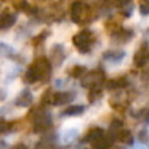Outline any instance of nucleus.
I'll use <instances>...</instances> for the list:
<instances>
[{
  "instance_id": "obj_1",
  "label": "nucleus",
  "mask_w": 149,
  "mask_h": 149,
  "mask_svg": "<svg viewBox=\"0 0 149 149\" xmlns=\"http://www.w3.org/2000/svg\"><path fill=\"white\" fill-rule=\"evenodd\" d=\"M70 15H71L72 22L79 24V25L89 24V22H92L94 18L98 17L97 12H95L93 8H90L89 5H86L85 3L80 1V0H74L72 4H71Z\"/></svg>"
},
{
  "instance_id": "obj_2",
  "label": "nucleus",
  "mask_w": 149,
  "mask_h": 149,
  "mask_svg": "<svg viewBox=\"0 0 149 149\" xmlns=\"http://www.w3.org/2000/svg\"><path fill=\"white\" fill-rule=\"evenodd\" d=\"M30 118L33 123V134H45L52 127V115L47 111V107H36L30 111Z\"/></svg>"
},
{
  "instance_id": "obj_3",
  "label": "nucleus",
  "mask_w": 149,
  "mask_h": 149,
  "mask_svg": "<svg viewBox=\"0 0 149 149\" xmlns=\"http://www.w3.org/2000/svg\"><path fill=\"white\" fill-rule=\"evenodd\" d=\"M97 42V36L90 29H82L72 37V43L80 54H89Z\"/></svg>"
},
{
  "instance_id": "obj_4",
  "label": "nucleus",
  "mask_w": 149,
  "mask_h": 149,
  "mask_svg": "<svg viewBox=\"0 0 149 149\" xmlns=\"http://www.w3.org/2000/svg\"><path fill=\"white\" fill-rule=\"evenodd\" d=\"M106 81V73L102 68H97L93 71H86L80 77V85L84 89H90L95 86H102Z\"/></svg>"
},
{
  "instance_id": "obj_5",
  "label": "nucleus",
  "mask_w": 149,
  "mask_h": 149,
  "mask_svg": "<svg viewBox=\"0 0 149 149\" xmlns=\"http://www.w3.org/2000/svg\"><path fill=\"white\" fill-rule=\"evenodd\" d=\"M30 65L34 70V72H36L37 77H38V82L50 81V77H51V72H52V65L50 63L49 58L38 56Z\"/></svg>"
},
{
  "instance_id": "obj_6",
  "label": "nucleus",
  "mask_w": 149,
  "mask_h": 149,
  "mask_svg": "<svg viewBox=\"0 0 149 149\" xmlns=\"http://www.w3.org/2000/svg\"><path fill=\"white\" fill-rule=\"evenodd\" d=\"M111 42L116 46L120 45H126L128 42L132 41V38L135 37V31L132 29H127V28H122L119 26L118 29H115L114 31H111Z\"/></svg>"
},
{
  "instance_id": "obj_7",
  "label": "nucleus",
  "mask_w": 149,
  "mask_h": 149,
  "mask_svg": "<svg viewBox=\"0 0 149 149\" xmlns=\"http://www.w3.org/2000/svg\"><path fill=\"white\" fill-rule=\"evenodd\" d=\"M49 60L52 67H55V68L63 65V63L65 60V51H64V46L62 43H55L51 47L50 54H49Z\"/></svg>"
},
{
  "instance_id": "obj_8",
  "label": "nucleus",
  "mask_w": 149,
  "mask_h": 149,
  "mask_svg": "<svg viewBox=\"0 0 149 149\" xmlns=\"http://www.w3.org/2000/svg\"><path fill=\"white\" fill-rule=\"evenodd\" d=\"M76 94L74 92H71V90H60V92H52L51 95V106H64L71 103L74 100Z\"/></svg>"
},
{
  "instance_id": "obj_9",
  "label": "nucleus",
  "mask_w": 149,
  "mask_h": 149,
  "mask_svg": "<svg viewBox=\"0 0 149 149\" xmlns=\"http://www.w3.org/2000/svg\"><path fill=\"white\" fill-rule=\"evenodd\" d=\"M148 59H149V47H148V42L144 41L134 55V65L136 68H144L148 63Z\"/></svg>"
},
{
  "instance_id": "obj_10",
  "label": "nucleus",
  "mask_w": 149,
  "mask_h": 149,
  "mask_svg": "<svg viewBox=\"0 0 149 149\" xmlns=\"http://www.w3.org/2000/svg\"><path fill=\"white\" fill-rule=\"evenodd\" d=\"M114 141H115V134L109 131L107 135L103 134L98 139L93 140L90 144H92V149H111V147L114 145Z\"/></svg>"
},
{
  "instance_id": "obj_11",
  "label": "nucleus",
  "mask_w": 149,
  "mask_h": 149,
  "mask_svg": "<svg viewBox=\"0 0 149 149\" xmlns=\"http://www.w3.org/2000/svg\"><path fill=\"white\" fill-rule=\"evenodd\" d=\"M45 136L39 140V143L37 144L36 149H60L58 147L56 141H58V135L54 132H45Z\"/></svg>"
},
{
  "instance_id": "obj_12",
  "label": "nucleus",
  "mask_w": 149,
  "mask_h": 149,
  "mask_svg": "<svg viewBox=\"0 0 149 149\" xmlns=\"http://www.w3.org/2000/svg\"><path fill=\"white\" fill-rule=\"evenodd\" d=\"M34 102V97L29 89H22L15 98L13 105L17 107H30Z\"/></svg>"
},
{
  "instance_id": "obj_13",
  "label": "nucleus",
  "mask_w": 149,
  "mask_h": 149,
  "mask_svg": "<svg viewBox=\"0 0 149 149\" xmlns=\"http://www.w3.org/2000/svg\"><path fill=\"white\" fill-rule=\"evenodd\" d=\"M102 58H103V60H106V62H109V63L119 64V63L126 58V51L122 49H110L103 52Z\"/></svg>"
},
{
  "instance_id": "obj_14",
  "label": "nucleus",
  "mask_w": 149,
  "mask_h": 149,
  "mask_svg": "<svg viewBox=\"0 0 149 149\" xmlns=\"http://www.w3.org/2000/svg\"><path fill=\"white\" fill-rule=\"evenodd\" d=\"M17 22V13L10 12L9 9H4L0 15V30H8Z\"/></svg>"
},
{
  "instance_id": "obj_15",
  "label": "nucleus",
  "mask_w": 149,
  "mask_h": 149,
  "mask_svg": "<svg viewBox=\"0 0 149 149\" xmlns=\"http://www.w3.org/2000/svg\"><path fill=\"white\" fill-rule=\"evenodd\" d=\"M128 86V80L124 76L114 77L107 81H105V88L109 92H115V90H123Z\"/></svg>"
},
{
  "instance_id": "obj_16",
  "label": "nucleus",
  "mask_w": 149,
  "mask_h": 149,
  "mask_svg": "<svg viewBox=\"0 0 149 149\" xmlns=\"http://www.w3.org/2000/svg\"><path fill=\"white\" fill-rule=\"evenodd\" d=\"M115 141L120 143L123 145H128V147H132L135 144V137L134 134H132L130 130L127 128H119L118 131L115 132Z\"/></svg>"
},
{
  "instance_id": "obj_17",
  "label": "nucleus",
  "mask_w": 149,
  "mask_h": 149,
  "mask_svg": "<svg viewBox=\"0 0 149 149\" xmlns=\"http://www.w3.org/2000/svg\"><path fill=\"white\" fill-rule=\"evenodd\" d=\"M0 56L7 58V59H10V60H16V62H20V63H22L25 60V59H22L21 55H18L15 51V49L10 45L4 43V42H0Z\"/></svg>"
},
{
  "instance_id": "obj_18",
  "label": "nucleus",
  "mask_w": 149,
  "mask_h": 149,
  "mask_svg": "<svg viewBox=\"0 0 149 149\" xmlns=\"http://www.w3.org/2000/svg\"><path fill=\"white\" fill-rule=\"evenodd\" d=\"M105 134V130L102 128V127H92V128H89L86 131V134L84 135V136L81 137V140H80V143L81 144H85V143H92L93 140L98 139L100 136H102V135Z\"/></svg>"
},
{
  "instance_id": "obj_19",
  "label": "nucleus",
  "mask_w": 149,
  "mask_h": 149,
  "mask_svg": "<svg viewBox=\"0 0 149 149\" xmlns=\"http://www.w3.org/2000/svg\"><path fill=\"white\" fill-rule=\"evenodd\" d=\"M85 113V106L84 105H72L65 107L64 110L60 113L62 116H80Z\"/></svg>"
},
{
  "instance_id": "obj_20",
  "label": "nucleus",
  "mask_w": 149,
  "mask_h": 149,
  "mask_svg": "<svg viewBox=\"0 0 149 149\" xmlns=\"http://www.w3.org/2000/svg\"><path fill=\"white\" fill-rule=\"evenodd\" d=\"M103 95V89L102 86H95V88H90L89 93H88V100L89 103H95L97 101H100Z\"/></svg>"
},
{
  "instance_id": "obj_21",
  "label": "nucleus",
  "mask_w": 149,
  "mask_h": 149,
  "mask_svg": "<svg viewBox=\"0 0 149 149\" xmlns=\"http://www.w3.org/2000/svg\"><path fill=\"white\" fill-rule=\"evenodd\" d=\"M50 34H51V31H50L49 29L42 30L39 34H37L36 37H33V39H31V45H33L34 47H39L41 45L45 43V41H46V39L50 37Z\"/></svg>"
},
{
  "instance_id": "obj_22",
  "label": "nucleus",
  "mask_w": 149,
  "mask_h": 149,
  "mask_svg": "<svg viewBox=\"0 0 149 149\" xmlns=\"http://www.w3.org/2000/svg\"><path fill=\"white\" fill-rule=\"evenodd\" d=\"M22 81L25 82V84H28V85H31V84H36V82H38V77H37L36 72H34V70L31 68V65H29L28 70L25 71V73L22 74Z\"/></svg>"
},
{
  "instance_id": "obj_23",
  "label": "nucleus",
  "mask_w": 149,
  "mask_h": 149,
  "mask_svg": "<svg viewBox=\"0 0 149 149\" xmlns=\"http://www.w3.org/2000/svg\"><path fill=\"white\" fill-rule=\"evenodd\" d=\"M86 67L81 64H77V65H72V67L68 70V76L72 77V79H80L85 72H86Z\"/></svg>"
},
{
  "instance_id": "obj_24",
  "label": "nucleus",
  "mask_w": 149,
  "mask_h": 149,
  "mask_svg": "<svg viewBox=\"0 0 149 149\" xmlns=\"http://www.w3.org/2000/svg\"><path fill=\"white\" fill-rule=\"evenodd\" d=\"M51 95H52V88H47V89L42 93L41 103H39V106H42V107L51 106Z\"/></svg>"
},
{
  "instance_id": "obj_25",
  "label": "nucleus",
  "mask_w": 149,
  "mask_h": 149,
  "mask_svg": "<svg viewBox=\"0 0 149 149\" xmlns=\"http://www.w3.org/2000/svg\"><path fill=\"white\" fill-rule=\"evenodd\" d=\"M13 8L16 10H20V12H28L30 4L28 3V0H13Z\"/></svg>"
},
{
  "instance_id": "obj_26",
  "label": "nucleus",
  "mask_w": 149,
  "mask_h": 149,
  "mask_svg": "<svg viewBox=\"0 0 149 149\" xmlns=\"http://www.w3.org/2000/svg\"><path fill=\"white\" fill-rule=\"evenodd\" d=\"M119 12H120V15L123 16V17H126V18H128V17H131L132 16V12H134V5H132V3H130V4H127V5H124V7H122V8H119Z\"/></svg>"
},
{
  "instance_id": "obj_27",
  "label": "nucleus",
  "mask_w": 149,
  "mask_h": 149,
  "mask_svg": "<svg viewBox=\"0 0 149 149\" xmlns=\"http://www.w3.org/2000/svg\"><path fill=\"white\" fill-rule=\"evenodd\" d=\"M13 130V123L8 120H4L0 123V134H9Z\"/></svg>"
},
{
  "instance_id": "obj_28",
  "label": "nucleus",
  "mask_w": 149,
  "mask_h": 149,
  "mask_svg": "<svg viewBox=\"0 0 149 149\" xmlns=\"http://www.w3.org/2000/svg\"><path fill=\"white\" fill-rule=\"evenodd\" d=\"M137 139H139V143H141V144H147L148 143V128L147 127H144L143 130H140L139 134H137Z\"/></svg>"
},
{
  "instance_id": "obj_29",
  "label": "nucleus",
  "mask_w": 149,
  "mask_h": 149,
  "mask_svg": "<svg viewBox=\"0 0 149 149\" xmlns=\"http://www.w3.org/2000/svg\"><path fill=\"white\" fill-rule=\"evenodd\" d=\"M122 127H123V122H122L120 119H113L111 123H110V128H109V131H111V132L115 134V132L118 131L119 128H122Z\"/></svg>"
},
{
  "instance_id": "obj_30",
  "label": "nucleus",
  "mask_w": 149,
  "mask_h": 149,
  "mask_svg": "<svg viewBox=\"0 0 149 149\" xmlns=\"http://www.w3.org/2000/svg\"><path fill=\"white\" fill-rule=\"evenodd\" d=\"M76 136H77V130H70V131H67L64 134V141L65 143L73 141L76 139Z\"/></svg>"
},
{
  "instance_id": "obj_31",
  "label": "nucleus",
  "mask_w": 149,
  "mask_h": 149,
  "mask_svg": "<svg viewBox=\"0 0 149 149\" xmlns=\"http://www.w3.org/2000/svg\"><path fill=\"white\" fill-rule=\"evenodd\" d=\"M139 10L143 16H148L149 15V4L148 1H141L139 5Z\"/></svg>"
},
{
  "instance_id": "obj_32",
  "label": "nucleus",
  "mask_w": 149,
  "mask_h": 149,
  "mask_svg": "<svg viewBox=\"0 0 149 149\" xmlns=\"http://www.w3.org/2000/svg\"><path fill=\"white\" fill-rule=\"evenodd\" d=\"M8 93L5 89H3V88H0V102H3V101H5V98H7Z\"/></svg>"
},
{
  "instance_id": "obj_33",
  "label": "nucleus",
  "mask_w": 149,
  "mask_h": 149,
  "mask_svg": "<svg viewBox=\"0 0 149 149\" xmlns=\"http://www.w3.org/2000/svg\"><path fill=\"white\" fill-rule=\"evenodd\" d=\"M9 149H28V147H26L25 144H22V143H20V144L13 145V147H12V148H9Z\"/></svg>"
},
{
  "instance_id": "obj_34",
  "label": "nucleus",
  "mask_w": 149,
  "mask_h": 149,
  "mask_svg": "<svg viewBox=\"0 0 149 149\" xmlns=\"http://www.w3.org/2000/svg\"><path fill=\"white\" fill-rule=\"evenodd\" d=\"M0 149H9V145H8L5 141L0 140Z\"/></svg>"
},
{
  "instance_id": "obj_35",
  "label": "nucleus",
  "mask_w": 149,
  "mask_h": 149,
  "mask_svg": "<svg viewBox=\"0 0 149 149\" xmlns=\"http://www.w3.org/2000/svg\"><path fill=\"white\" fill-rule=\"evenodd\" d=\"M5 120V119H4V116H1V115H0V123H1V122H4Z\"/></svg>"
},
{
  "instance_id": "obj_36",
  "label": "nucleus",
  "mask_w": 149,
  "mask_h": 149,
  "mask_svg": "<svg viewBox=\"0 0 149 149\" xmlns=\"http://www.w3.org/2000/svg\"><path fill=\"white\" fill-rule=\"evenodd\" d=\"M115 149H126V148H123V147H116Z\"/></svg>"
},
{
  "instance_id": "obj_37",
  "label": "nucleus",
  "mask_w": 149,
  "mask_h": 149,
  "mask_svg": "<svg viewBox=\"0 0 149 149\" xmlns=\"http://www.w3.org/2000/svg\"><path fill=\"white\" fill-rule=\"evenodd\" d=\"M0 1H3V3H5V1H9V0H0Z\"/></svg>"
},
{
  "instance_id": "obj_38",
  "label": "nucleus",
  "mask_w": 149,
  "mask_h": 149,
  "mask_svg": "<svg viewBox=\"0 0 149 149\" xmlns=\"http://www.w3.org/2000/svg\"><path fill=\"white\" fill-rule=\"evenodd\" d=\"M137 149H147V148H145V147H143V148H140V147H139V148H137Z\"/></svg>"
},
{
  "instance_id": "obj_39",
  "label": "nucleus",
  "mask_w": 149,
  "mask_h": 149,
  "mask_svg": "<svg viewBox=\"0 0 149 149\" xmlns=\"http://www.w3.org/2000/svg\"><path fill=\"white\" fill-rule=\"evenodd\" d=\"M41 1H49V0H41Z\"/></svg>"
},
{
  "instance_id": "obj_40",
  "label": "nucleus",
  "mask_w": 149,
  "mask_h": 149,
  "mask_svg": "<svg viewBox=\"0 0 149 149\" xmlns=\"http://www.w3.org/2000/svg\"><path fill=\"white\" fill-rule=\"evenodd\" d=\"M143 1H148V0H143Z\"/></svg>"
},
{
  "instance_id": "obj_41",
  "label": "nucleus",
  "mask_w": 149,
  "mask_h": 149,
  "mask_svg": "<svg viewBox=\"0 0 149 149\" xmlns=\"http://www.w3.org/2000/svg\"><path fill=\"white\" fill-rule=\"evenodd\" d=\"M84 149H88V148H84Z\"/></svg>"
}]
</instances>
